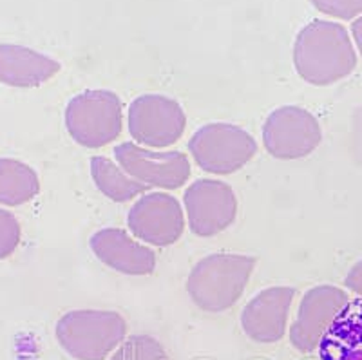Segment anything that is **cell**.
Segmentation results:
<instances>
[{
    "instance_id": "cell-14",
    "label": "cell",
    "mask_w": 362,
    "mask_h": 360,
    "mask_svg": "<svg viewBox=\"0 0 362 360\" xmlns=\"http://www.w3.org/2000/svg\"><path fill=\"white\" fill-rule=\"evenodd\" d=\"M60 71V64L47 54L24 45L0 44V82L11 87H38Z\"/></svg>"
},
{
    "instance_id": "cell-6",
    "label": "cell",
    "mask_w": 362,
    "mask_h": 360,
    "mask_svg": "<svg viewBox=\"0 0 362 360\" xmlns=\"http://www.w3.org/2000/svg\"><path fill=\"white\" fill-rule=\"evenodd\" d=\"M322 132L315 116L300 107L286 105L272 112L264 122L263 141L277 160H299L321 144Z\"/></svg>"
},
{
    "instance_id": "cell-7",
    "label": "cell",
    "mask_w": 362,
    "mask_h": 360,
    "mask_svg": "<svg viewBox=\"0 0 362 360\" xmlns=\"http://www.w3.org/2000/svg\"><path fill=\"white\" fill-rule=\"evenodd\" d=\"M187 118L176 100L145 95L129 107V132L145 147H169L183 136Z\"/></svg>"
},
{
    "instance_id": "cell-1",
    "label": "cell",
    "mask_w": 362,
    "mask_h": 360,
    "mask_svg": "<svg viewBox=\"0 0 362 360\" xmlns=\"http://www.w3.org/2000/svg\"><path fill=\"white\" fill-rule=\"evenodd\" d=\"M293 64L308 83L329 86L351 74L357 66V54L344 25L313 21L297 35Z\"/></svg>"
},
{
    "instance_id": "cell-16",
    "label": "cell",
    "mask_w": 362,
    "mask_h": 360,
    "mask_svg": "<svg viewBox=\"0 0 362 360\" xmlns=\"http://www.w3.org/2000/svg\"><path fill=\"white\" fill-rule=\"evenodd\" d=\"M40 192L37 172L18 160L0 158V205L18 207Z\"/></svg>"
},
{
    "instance_id": "cell-12",
    "label": "cell",
    "mask_w": 362,
    "mask_h": 360,
    "mask_svg": "<svg viewBox=\"0 0 362 360\" xmlns=\"http://www.w3.org/2000/svg\"><path fill=\"white\" fill-rule=\"evenodd\" d=\"M296 291L288 286H274L263 290L245 306L241 324L252 340L261 344L283 339Z\"/></svg>"
},
{
    "instance_id": "cell-23",
    "label": "cell",
    "mask_w": 362,
    "mask_h": 360,
    "mask_svg": "<svg viewBox=\"0 0 362 360\" xmlns=\"http://www.w3.org/2000/svg\"><path fill=\"white\" fill-rule=\"evenodd\" d=\"M351 35H354V40L357 44V50L362 57V15L358 18H355L354 24H351Z\"/></svg>"
},
{
    "instance_id": "cell-21",
    "label": "cell",
    "mask_w": 362,
    "mask_h": 360,
    "mask_svg": "<svg viewBox=\"0 0 362 360\" xmlns=\"http://www.w3.org/2000/svg\"><path fill=\"white\" fill-rule=\"evenodd\" d=\"M351 154L355 163L362 165V109L355 111L351 122Z\"/></svg>"
},
{
    "instance_id": "cell-19",
    "label": "cell",
    "mask_w": 362,
    "mask_h": 360,
    "mask_svg": "<svg viewBox=\"0 0 362 360\" xmlns=\"http://www.w3.org/2000/svg\"><path fill=\"white\" fill-rule=\"evenodd\" d=\"M21 243V225L13 214L0 209V259H6Z\"/></svg>"
},
{
    "instance_id": "cell-17",
    "label": "cell",
    "mask_w": 362,
    "mask_h": 360,
    "mask_svg": "<svg viewBox=\"0 0 362 360\" xmlns=\"http://www.w3.org/2000/svg\"><path fill=\"white\" fill-rule=\"evenodd\" d=\"M90 174L100 192L116 203L134 199L136 196H141L148 189L147 185L136 181L124 168L105 156H95L90 160Z\"/></svg>"
},
{
    "instance_id": "cell-15",
    "label": "cell",
    "mask_w": 362,
    "mask_h": 360,
    "mask_svg": "<svg viewBox=\"0 0 362 360\" xmlns=\"http://www.w3.org/2000/svg\"><path fill=\"white\" fill-rule=\"evenodd\" d=\"M321 360H362V297L350 301L319 344Z\"/></svg>"
},
{
    "instance_id": "cell-20",
    "label": "cell",
    "mask_w": 362,
    "mask_h": 360,
    "mask_svg": "<svg viewBox=\"0 0 362 360\" xmlns=\"http://www.w3.org/2000/svg\"><path fill=\"white\" fill-rule=\"evenodd\" d=\"M312 4L325 15L351 21L362 15V0H312Z\"/></svg>"
},
{
    "instance_id": "cell-2",
    "label": "cell",
    "mask_w": 362,
    "mask_h": 360,
    "mask_svg": "<svg viewBox=\"0 0 362 360\" xmlns=\"http://www.w3.org/2000/svg\"><path fill=\"white\" fill-rule=\"evenodd\" d=\"M254 268L255 259L248 255H209L190 272L187 291L202 310L212 313L225 311L243 295Z\"/></svg>"
},
{
    "instance_id": "cell-4",
    "label": "cell",
    "mask_w": 362,
    "mask_h": 360,
    "mask_svg": "<svg viewBox=\"0 0 362 360\" xmlns=\"http://www.w3.org/2000/svg\"><path fill=\"white\" fill-rule=\"evenodd\" d=\"M66 125L82 147H103L122 132V102L111 91H86L67 105Z\"/></svg>"
},
{
    "instance_id": "cell-13",
    "label": "cell",
    "mask_w": 362,
    "mask_h": 360,
    "mask_svg": "<svg viewBox=\"0 0 362 360\" xmlns=\"http://www.w3.org/2000/svg\"><path fill=\"white\" fill-rule=\"evenodd\" d=\"M90 248L96 257L116 272L127 275H147L156 266V255L151 248L136 243L127 232L105 228L90 238Z\"/></svg>"
},
{
    "instance_id": "cell-18",
    "label": "cell",
    "mask_w": 362,
    "mask_h": 360,
    "mask_svg": "<svg viewBox=\"0 0 362 360\" xmlns=\"http://www.w3.org/2000/svg\"><path fill=\"white\" fill-rule=\"evenodd\" d=\"M109 360H169V355L154 337L132 335L119 344Z\"/></svg>"
},
{
    "instance_id": "cell-10",
    "label": "cell",
    "mask_w": 362,
    "mask_h": 360,
    "mask_svg": "<svg viewBox=\"0 0 362 360\" xmlns=\"http://www.w3.org/2000/svg\"><path fill=\"white\" fill-rule=\"evenodd\" d=\"M348 303L350 297L341 288L329 284L312 288L300 301L299 313L290 330L293 348L303 353L319 348L322 337Z\"/></svg>"
},
{
    "instance_id": "cell-8",
    "label": "cell",
    "mask_w": 362,
    "mask_h": 360,
    "mask_svg": "<svg viewBox=\"0 0 362 360\" xmlns=\"http://www.w3.org/2000/svg\"><path fill=\"white\" fill-rule=\"evenodd\" d=\"M115 156L129 176L147 187L173 190L190 176V161L183 152L151 151L127 141L115 147Z\"/></svg>"
},
{
    "instance_id": "cell-22",
    "label": "cell",
    "mask_w": 362,
    "mask_h": 360,
    "mask_svg": "<svg viewBox=\"0 0 362 360\" xmlns=\"http://www.w3.org/2000/svg\"><path fill=\"white\" fill-rule=\"evenodd\" d=\"M346 286L362 297V261H358L350 270V274L346 277Z\"/></svg>"
},
{
    "instance_id": "cell-5",
    "label": "cell",
    "mask_w": 362,
    "mask_h": 360,
    "mask_svg": "<svg viewBox=\"0 0 362 360\" xmlns=\"http://www.w3.org/2000/svg\"><path fill=\"white\" fill-rule=\"evenodd\" d=\"M189 151L199 168L210 174H232L257 152L255 139L230 123H209L190 138Z\"/></svg>"
},
{
    "instance_id": "cell-11",
    "label": "cell",
    "mask_w": 362,
    "mask_h": 360,
    "mask_svg": "<svg viewBox=\"0 0 362 360\" xmlns=\"http://www.w3.org/2000/svg\"><path fill=\"white\" fill-rule=\"evenodd\" d=\"M127 223L134 238L154 246L174 245L185 228L181 205L163 192L141 196L129 210Z\"/></svg>"
},
{
    "instance_id": "cell-9",
    "label": "cell",
    "mask_w": 362,
    "mask_h": 360,
    "mask_svg": "<svg viewBox=\"0 0 362 360\" xmlns=\"http://www.w3.org/2000/svg\"><path fill=\"white\" fill-rule=\"evenodd\" d=\"M189 225L199 238H212L234 223L238 199L230 185L218 180L194 181L185 190Z\"/></svg>"
},
{
    "instance_id": "cell-3",
    "label": "cell",
    "mask_w": 362,
    "mask_h": 360,
    "mask_svg": "<svg viewBox=\"0 0 362 360\" xmlns=\"http://www.w3.org/2000/svg\"><path fill=\"white\" fill-rule=\"evenodd\" d=\"M127 335L125 319L116 311H69L57 324V339L76 360H105Z\"/></svg>"
}]
</instances>
